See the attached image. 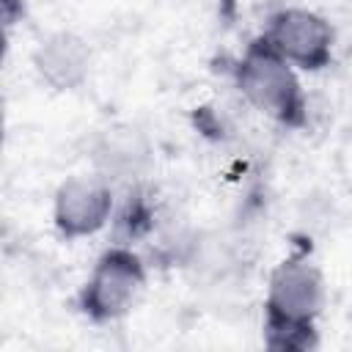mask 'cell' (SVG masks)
<instances>
[{"instance_id":"6da1fadb","label":"cell","mask_w":352,"mask_h":352,"mask_svg":"<svg viewBox=\"0 0 352 352\" xmlns=\"http://www.w3.org/2000/svg\"><path fill=\"white\" fill-rule=\"evenodd\" d=\"M324 308L322 270L305 256H286L270 275L264 297V344L275 352H308L319 344L316 319Z\"/></svg>"},{"instance_id":"7a4b0ae2","label":"cell","mask_w":352,"mask_h":352,"mask_svg":"<svg viewBox=\"0 0 352 352\" xmlns=\"http://www.w3.org/2000/svg\"><path fill=\"white\" fill-rule=\"evenodd\" d=\"M231 74H234L236 91L248 104H253L280 126L300 129L305 124L308 102L300 85V77L294 66L267 44L264 36H256L245 47Z\"/></svg>"},{"instance_id":"3957f363","label":"cell","mask_w":352,"mask_h":352,"mask_svg":"<svg viewBox=\"0 0 352 352\" xmlns=\"http://www.w3.org/2000/svg\"><path fill=\"white\" fill-rule=\"evenodd\" d=\"M143 286L146 264L140 253H135L132 245L116 242L96 258L88 280L77 292V311L96 324L116 322L129 314Z\"/></svg>"},{"instance_id":"277c9868","label":"cell","mask_w":352,"mask_h":352,"mask_svg":"<svg viewBox=\"0 0 352 352\" xmlns=\"http://www.w3.org/2000/svg\"><path fill=\"white\" fill-rule=\"evenodd\" d=\"M261 36L294 69L322 72L333 63L336 30L322 14L311 8H278L275 14H270Z\"/></svg>"},{"instance_id":"5b68a950","label":"cell","mask_w":352,"mask_h":352,"mask_svg":"<svg viewBox=\"0 0 352 352\" xmlns=\"http://www.w3.org/2000/svg\"><path fill=\"white\" fill-rule=\"evenodd\" d=\"M116 192L107 179L94 176H72L66 179L52 201V223L63 239L91 236L113 220Z\"/></svg>"},{"instance_id":"8992f818","label":"cell","mask_w":352,"mask_h":352,"mask_svg":"<svg viewBox=\"0 0 352 352\" xmlns=\"http://www.w3.org/2000/svg\"><path fill=\"white\" fill-rule=\"evenodd\" d=\"M33 69L38 80L52 91H74L88 80L91 47L72 30H55L44 36L33 50Z\"/></svg>"},{"instance_id":"52a82bcc","label":"cell","mask_w":352,"mask_h":352,"mask_svg":"<svg viewBox=\"0 0 352 352\" xmlns=\"http://www.w3.org/2000/svg\"><path fill=\"white\" fill-rule=\"evenodd\" d=\"M94 165L96 173L110 184H135L151 165V143L140 129L129 124L110 126L94 143Z\"/></svg>"},{"instance_id":"ba28073f","label":"cell","mask_w":352,"mask_h":352,"mask_svg":"<svg viewBox=\"0 0 352 352\" xmlns=\"http://www.w3.org/2000/svg\"><path fill=\"white\" fill-rule=\"evenodd\" d=\"M157 226V204L151 198V190L143 182L126 184L124 201L116 209L113 217V234L118 245H132L143 236H148Z\"/></svg>"}]
</instances>
